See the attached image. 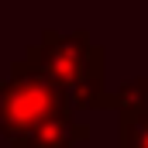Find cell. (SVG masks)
<instances>
[{"label":"cell","instance_id":"cell-1","mask_svg":"<svg viewBox=\"0 0 148 148\" xmlns=\"http://www.w3.org/2000/svg\"><path fill=\"white\" fill-rule=\"evenodd\" d=\"M69 110L73 107L66 93L55 83H48L41 73L28 69L24 62H17L7 76V83L0 86V134L7 141H17L41 121Z\"/></svg>","mask_w":148,"mask_h":148},{"label":"cell","instance_id":"cell-2","mask_svg":"<svg viewBox=\"0 0 148 148\" xmlns=\"http://www.w3.org/2000/svg\"><path fill=\"white\" fill-rule=\"evenodd\" d=\"M24 66L69 93L86 79H103V48L90 41V31H45L41 41L24 52Z\"/></svg>","mask_w":148,"mask_h":148},{"label":"cell","instance_id":"cell-3","mask_svg":"<svg viewBox=\"0 0 148 148\" xmlns=\"http://www.w3.org/2000/svg\"><path fill=\"white\" fill-rule=\"evenodd\" d=\"M83 141H90V124L76 121V110H69L41 121L24 138L10 141V148H79Z\"/></svg>","mask_w":148,"mask_h":148},{"label":"cell","instance_id":"cell-4","mask_svg":"<svg viewBox=\"0 0 148 148\" xmlns=\"http://www.w3.org/2000/svg\"><path fill=\"white\" fill-rule=\"evenodd\" d=\"M117 148H148V114H131L121 117L117 127Z\"/></svg>","mask_w":148,"mask_h":148}]
</instances>
